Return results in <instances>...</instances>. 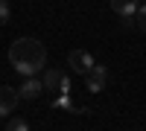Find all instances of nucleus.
Instances as JSON below:
<instances>
[{
    "label": "nucleus",
    "mask_w": 146,
    "mask_h": 131,
    "mask_svg": "<svg viewBox=\"0 0 146 131\" xmlns=\"http://www.w3.org/2000/svg\"><path fill=\"white\" fill-rule=\"evenodd\" d=\"M6 131H29V122H27V120H12V122L6 125Z\"/></svg>",
    "instance_id": "nucleus-10"
},
{
    "label": "nucleus",
    "mask_w": 146,
    "mask_h": 131,
    "mask_svg": "<svg viewBox=\"0 0 146 131\" xmlns=\"http://www.w3.org/2000/svg\"><path fill=\"white\" fill-rule=\"evenodd\" d=\"M9 64L18 70L21 76H35L47 64V47L38 38H18L9 47Z\"/></svg>",
    "instance_id": "nucleus-1"
},
{
    "label": "nucleus",
    "mask_w": 146,
    "mask_h": 131,
    "mask_svg": "<svg viewBox=\"0 0 146 131\" xmlns=\"http://www.w3.org/2000/svg\"><path fill=\"white\" fill-rule=\"evenodd\" d=\"M67 64H70L73 73L88 76V73H91V67H94V55H91L88 50H73V53L67 55Z\"/></svg>",
    "instance_id": "nucleus-2"
},
{
    "label": "nucleus",
    "mask_w": 146,
    "mask_h": 131,
    "mask_svg": "<svg viewBox=\"0 0 146 131\" xmlns=\"http://www.w3.org/2000/svg\"><path fill=\"white\" fill-rule=\"evenodd\" d=\"M105 82H108V70H105L102 64H94V67H91V73L85 76V85H88L91 93H100V90L105 88Z\"/></svg>",
    "instance_id": "nucleus-4"
},
{
    "label": "nucleus",
    "mask_w": 146,
    "mask_h": 131,
    "mask_svg": "<svg viewBox=\"0 0 146 131\" xmlns=\"http://www.w3.org/2000/svg\"><path fill=\"white\" fill-rule=\"evenodd\" d=\"M135 26L140 32H146V6H137V12H135Z\"/></svg>",
    "instance_id": "nucleus-9"
},
{
    "label": "nucleus",
    "mask_w": 146,
    "mask_h": 131,
    "mask_svg": "<svg viewBox=\"0 0 146 131\" xmlns=\"http://www.w3.org/2000/svg\"><path fill=\"white\" fill-rule=\"evenodd\" d=\"M6 23H9V20H6V18H3V15H0V26H6Z\"/></svg>",
    "instance_id": "nucleus-12"
},
{
    "label": "nucleus",
    "mask_w": 146,
    "mask_h": 131,
    "mask_svg": "<svg viewBox=\"0 0 146 131\" xmlns=\"http://www.w3.org/2000/svg\"><path fill=\"white\" fill-rule=\"evenodd\" d=\"M44 90H56V93H70V82L62 70H47L44 73Z\"/></svg>",
    "instance_id": "nucleus-3"
},
{
    "label": "nucleus",
    "mask_w": 146,
    "mask_h": 131,
    "mask_svg": "<svg viewBox=\"0 0 146 131\" xmlns=\"http://www.w3.org/2000/svg\"><path fill=\"white\" fill-rule=\"evenodd\" d=\"M41 93H44V82L35 79V76H29V79L18 88V96H21V99H38Z\"/></svg>",
    "instance_id": "nucleus-6"
},
{
    "label": "nucleus",
    "mask_w": 146,
    "mask_h": 131,
    "mask_svg": "<svg viewBox=\"0 0 146 131\" xmlns=\"http://www.w3.org/2000/svg\"><path fill=\"white\" fill-rule=\"evenodd\" d=\"M18 102H21V96H18V90H15V88L0 85V117L12 114V111L18 108Z\"/></svg>",
    "instance_id": "nucleus-5"
},
{
    "label": "nucleus",
    "mask_w": 146,
    "mask_h": 131,
    "mask_svg": "<svg viewBox=\"0 0 146 131\" xmlns=\"http://www.w3.org/2000/svg\"><path fill=\"white\" fill-rule=\"evenodd\" d=\"M0 15L9 20V0H0Z\"/></svg>",
    "instance_id": "nucleus-11"
},
{
    "label": "nucleus",
    "mask_w": 146,
    "mask_h": 131,
    "mask_svg": "<svg viewBox=\"0 0 146 131\" xmlns=\"http://www.w3.org/2000/svg\"><path fill=\"white\" fill-rule=\"evenodd\" d=\"M108 3H111V9L117 15H123V18H135V12H137V0H108Z\"/></svg>",
    "instance_id": "nucleus-7"
},
{
    "label": "nucleus",
    "mask_w": 146,
    "mask_h": 131,
    "mask_svg": "<svg viewBox=\"0 0 146 131\" xmlns=\"http://www.w3.org/2000/svg\"><path fill=\"white\" fill-rule=\"evenodd\" d=\"M53 108H64V111H70V114H88L85 108H76V105H73L70 93H58V99L53 102Z\"/></svg>",
    "instance_id": "nucleus-8"
}]
</instances>
